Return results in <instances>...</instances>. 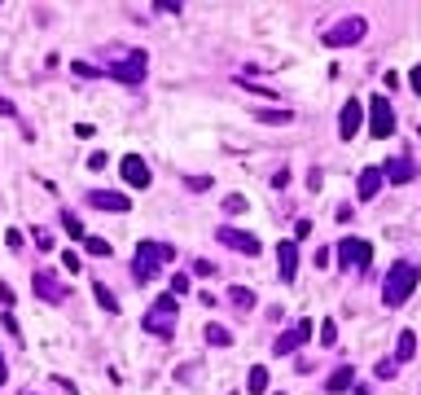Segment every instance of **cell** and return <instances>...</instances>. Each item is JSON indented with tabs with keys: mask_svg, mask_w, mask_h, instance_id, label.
I'll return each mask as SVG.
<instances>
[{
	"mask_svg": "<svg viewBox=\"0 0 421 395\" xmlns=\"http://www.w3.org/2000/svg\"><path fill=\"white\" fill-rule=\"evenodd\" d=\"M0 114H5V119H14L18 110H14V101H9V97H0Z\"/></svg>",
	"mask_w": 421,
	"mask_h": 395,
	"instance_id": "35",
	"label": "cell"
},
{
	"mask_svg": "<svg viewBox=\"0 0 421 395\" xmlns=\"http://www.w3.org/2000/svg\"><path fill=\"white\" fill-rule=\"evenodd\" d=\"M276 272H281V281H294V272H298V246L294 242L276 246Z\"/></svg>",
	"mask_w": 421,
	"mask_h": 395,
	"instance_id": "13",
	"label": "cell"
},
{
	"mask_svg": "<svg viewBox=\"0 0 421 395\" xmlns=\"http://www.w3.org/2000/svg\"><path fill=\"white\" fill-rule=\"evenodd\" d=\"M338 263L347 272H351V268H369V263H373V246L364 242V237H342V242H338Z\"/></svg>",
	"mask_w": 421,
	"mask_h": 395,
	"instance_id": "4",
	"label": "cell"
},
{
	"mask_svg": "<svg viewBox=\"0 0 421 395\" xmlns=\"http://www.w3.org/2000/svg\"><path fill=\"white\" fill-rule=\"evenodd\" d=\"M22 395H35V391H22Z\"/></svg>",
	"mask_w": 421,
	"mask_h": 395,
	"instance_id": "38",
	"label": "cell"
},
{
	"mask_svg": "<svg viewBox=\"0 0 421 395\" xmlns=\"http://www.w3.org/2000/svg\"><path fill=\"white\" fill-rule=\"evenodd\" d=\"M378 378H395V361H378Z\"/></svg>",
	"mask_w": 421,
	"mask_h": 395,
	"instance_id": "34",
	"label": "cell"
},
{
	"mask_svg": "<svg viewBox=\"0 0 421 395\" xmlns=\"http://www.w3.org/2000/svg\"><path fill=\"white\" fill-rule=\"evenodd\" d=\"M88 202L97 211H114V215H123V211H132V202L123 198V194H88Z\"/></svg>",
	"mask_w": 421,
	"mask_h": 395,
	"instance_id": "15",
	"label": "cell"
},
{
	"mask_svg": "<svg viewBox=\"0 0 421 395\" xmlns=\"http://www.w3.org/2000/svg\"><path fill=\"white\" fill-rule=\"evenodd\" d=\"M391 132H395V110H391V101H387V97H373V101H369V136L387 141Z\"/></svg>",
	"mask_w": 421,
	"mask_h": 395,
	"instance_id": "6",
	"label": "cell"
},
{
	"mask_svg": "<svg viewBox=\"0 0 421 395\" xmlns=\"http://www.w3.org/2000/svg\"><path fill=\"white\" fill-rule=\"evenodd\" d=\"M255 119H259V123H290V110H255Z\"/></svg>",
	"mask_w": 421,
	"mask_h": 395,
	"instance_id": "23",
	"label": "cell"
},
{
	"mask_svg": "<svg viewBox=\"0 0 421 395\" xmlns=\"http://www.w3.org/2000/svg\"><path fill=\"white\" fill-rule=\"evenodd\" d=\"M207 343H211V347H228V343H233V334H228L224 325H215V321H211V325H207Z\"/></svg>",
	"mask_w": 421,
	"mask_h": 395,
	"instance_id": "21",
	"label": "cell"
},
{
	"mask_svg": "<svg viewBox=\"0 0 421 395\" xmlns=\"http://www.w3.org/2000/svg\"><path fill=\"white\" fill-rule=\"evenodd\" d=\"M105 75H110V79H123V83H141V79H145V53H141V49L127 53L119 66H105Z\"/></svg>",
	"mask_w": 421,
	"mask_h": 395,
	"instance_id": "7",
	"label": "cell"
},
{
	"mask_svg": "<svg viewBox=\"0 0 421 395\" xmlns=\"http://www.w3.org/2000/svg\"><path fill=\"white\" fill-rule=\"evenodd\" d=\"M378 189H382V167H364L360 172V198H378Z\"/></svg>",
	"mask_w": 421,
	"mask_h": 395,
	"instance_id": "16",
	"label": "cell"
},
{
	"mask_svg": "<svg viewBox=\"0 0 421 395\" xmlns=\"http://www.w3.org/2000/svg\"><path fill=\"white\" fill-rule=\"evenodd\" d=\"M360 123H364V105H360V101H347V105H342V114H338V132H342V141H351L356 132H360Z\"/></svg>",
	"mask_w": 421,
	"mask_h": 395,
	"instance_id": "12",
	"label": "cell"
},
{
	"mask_svg": "<svg viewBox=\"0 0 421 395\" xmlns=\"http://www.w3.org/2000/svg\"><path fill=\"white\" fill-rule=\"evenodd\" d=\"M176 312H180V298H176V294L154 298L150 312L141 316V330L154 334V338H172V334H176Z\"/></svg>",
	"mask_w": 421,
	"mask_h": 395,
	"instance_id": "2",
	"label": "cell"
},
{
	"mask_svg": "<svg viewBox=\"0 0 421 395\" xmlns=\"http://www.w3.org/2000/svg\"><path fill=\"white\" fill-rule=\"evenodd\" d=\"M325 387H329L333 395H338V391H351V387H356V369H351V365H342L338 374H333L329 382H325Z\"/></svg>",
	"mask_w": 421,
	"mask_h": 395,
	"instance_id": "17",
	"label": "cell"
},
{
	"mask_svg": "<svg viewBox=\"0 0 421 395\" xmlns=\"http://www.w3.org/2000/svg\"><path fill=\"white\" fill-rule=\"evenodd\" d=\"M417 277H421V272L413 268V263H395V268L387 272V281H382V303H387V307H400L404 298L417 290Z\"/></svg>",
	"mask_w": 421,
	"mask_h": 395,
	"instance_id": "3",
	"label": "cell"
},
{
	"mask_svg": "<svg viewBox=\"0 0 421 395\" xmlns=\"http://www.w3.org/2000/svg\"><path fill=\"white\" fill-rule=\"evenodd\" d=\"M408 83H413V92H421V66L413 70V75H408Z\"/></svg>",
	"mask_w": 421,
	"mask_h": 395,
	"instance_id": "36",
	"label": "cell"
},
{
	"mask_svg": "<svg viewBox=\"0 0 421 395\" xmlns=\"http://www.w3.org/2000/svg\"><path fill=\"white\" fill-rule=\"evenodd\" d=\"M5 374H9V369H5V356H0V382H5Z\"/></svg>",
	"mask_w": 421,
	"mask_h": 395,
	"instance_id": "37",
	"label": "cell"
},
{
	"mask_svg": "<svg viewBox=\"0 0 421 395\" xmlns=\"http://www.w3.org/2000/svg\"><path fill=\"white\" fill-rule=\"evenodd\" d=\"M92 294H97V303L105 307V312H119V298H114L110 290H105V285H101V281H97V285H92Z\"/></svg>",
	"mask_w": 421,
	"mask_h": 395,
	"instance_id": "22",
	"label": "cell"
},
{
	"mask_svg": "<svg viewBox=\"0 0 421 395\" xmlns=\"http://www.w3.org/2000/svg\"><path fill=\"white\" fill-rule=\"evenodd\" d=\"M246 391H250V395H263V391H268V369H263V365H255V369H250Z\"/></svg>",
	"mask_w": 421,
	"mask_h": 395,
	"instance_id": "20",
	"label": "cell"
},
{
	"mask_svg": "<svg viewBox=\"0 0 421 395\" xmlns=\"http://www.w3.org/2000/svg\"><path fill=\"white\" fill-rule=\"evenodd\" d=\"M281 395H285V391H281Z\"/></svg>",
	"mask_w": 421,
	"mask_h": 395,
	"instance_id": "39",
	"label": "cell"
},
{
	"mask_svg": "<svg viewBox=\"0 0 421 395\" xmlns=\"http://www.w3.org/2000/svg\"><path fill=\"white\" fill-rule=\"evenodd\" d=\"M224 211H228V215H242V211H246V198H242V194H228V198H224Z\"/></svg>",
	"mask_w": 421,
	"mask_h": 395,
	"instance_id": "25",
	"label": "cell"
},
{
	"mask_svg": "<svg viewBox=\"0 0 421 395\" xmlns=\"http://www.w3.org/2000/svg\"><path fill=\"white\" fill-rule=\"evenodd\" d=\"M320 343H325V347L338 343V325H333V321H325V325H320Z\"/></svg>",
	"mask_w": 421,
	"mask_h": 395,
	"instance_id": "26",
	"label": "cell"
},
{
	"mask_svg": "<svg viewBox=\"0 0 421 395\" xmlns=\"http://www.w3.org/2000/svg\"><path fill=\"white\" fill-rule=\"evenodd\" d=\"M62 224L70 229V237H79V233H83V229H79V220H75V215H70V211H62Z\"/></svg>",
	"mask_w": 421,
	"mask_h": 395,
	"instance_id": "32",
	"label": "cell"
},
{
	"mask_svg": "<svg viewBox=\"0 0 421 395\" xmlns=\"http://www.w3.org/2000/svg\"><path fill=\"white\" fill-rule=\"evenodd\" d=\"M311 338V321H298L294 330H285V334H276V343H272V352L276 356H290L298 343H307Z\"/></svg>",
	"mask_w": 421,
	"mask_h": 395,
	"instance_id": "9",
	"label": "cell"
},
{
	"mask_svg": "<svg viewBox=\"0 0 421 395\" xmlns=\"http://www.w3.org/2000/svg\"><path fill=\"white\" fill-rule=\"evenodd\" d=\"M83 246H88V255H110V242H105V237H83Z\"/></svg>",
	"mask_w": 421,
	"mask_h": 395,
	"instance_id": "24",
	"label": "cell"
},
{
	"mask_svg": "<svg viewBox=\"0 0 421 395\" xmlns=\"http://www.w3.org/2000/svg\"><path fill=\"white\" fill-rule=\"evenodd\" d=\"M417 176V167H413V159H391L387 167H382V181H395V185H408Z\"/></svg>",
	"mask_w": 421,
	"mask_h": 395,
	"instance_id": "14",
	"label": "cell"
},
{
	"mask_svg": "<svg viewBox=\"0 0 421 395\" xmlns=\"http://www.w3.org/2000/svg\"><path fill=\"white\" fill-rule=\"evenodd\" d=\"M185 185L194 189V194H202V189H211V176H185Z\"/></svg>",
	"mask_w": 421,
	"mask_h": 395,
	"instance_id": "27",
	"label": "cell"
},
{
	"mask_svg": "<svg viewBox=\"0 0 421 395\" xmlns=\"http://www.w3.org/2000/svg\"><path fill=\"white\" fill-rule=\"evenodd\" d=\"M123 181L132 185V189H150V167H145V159H141V154H127L123 159Z\"/></svg>",
	"mask_w": 421,
	"mask_h": 395,
	"instance_id": "10",
	"label": "cell"
},
{
	"mask_svg": "<svg viewBox=\"0 0 421 395\" xmlns=\"http://www.w3.org/2000/svg\"><path fill=\"white\" fill-rule=\"evenodd\" d=\"M172 259H176V246H167V242H141L136 246V259H132V277H136V285L154 281V272H158L163 263H172Z\"/></svg>",
	"mask_w": 421,
	"mask_h": 395,
	"instance_id": "1",
	"label": "cell"
},
{
	"mask_svg": "<svg viewBox=\"0 0 421 395\" xmlns=\"http://www.w3.org/2000/svg\"><path fill=\"white\" fill-rule=\"evenodd\" d=\"M5 242H9V250H22V233H18V229H9V233H5Z\"/></svg>",
	"mask_w": 421,
	"mask_h": 395,
	"instance_id": "33",
	"label": "cell"
},
{
	"mask_svg": "<svg viewBox=\"0 0 421 395\" xmlns=\"http://www.w3.org/2000/svg\"><path fill=\"white\" fill-rule=\"evenodd\" d=\"M31 285H35V294H40L44 298V303H66V285L62 281H57V272H35V277H31Z\"/></svg>",
	"mask_w": 421,
	"mask_h": 395,
	"instance_id": "8",
	"label": "cell"
},
{
	"mask_svg": "<svg viewBox=\"0 0 421 395\" xmlns=\"http://www.w3.org/2000/svg\"><path fill=\"white\" fill-rule=\"evenodd\" d=\"M364 18H342V22H333L329 31H325V44H329V49H342V44H360L364 40Z\"/></svg>",
	"mask_w": 421,
	"mask_h": 395,
	"instance_id": "5",
	"label": "cell"
},
{
	"mask_svg": "<svg viewBox=\"0 0 421 395\" xmlns=\"http://www.w3.org/2000/svg\"><path fill=\"white\" fill-rule=\"evenodd\" d=\"M172 294H176V298L189 294V277H180V272H176V277H172Z\"/></svg>",
	"mask_w": 421,
	"mask_h": 395,
	"instance_id": "30",
	"label": "cell"
},
{
	"mask_svg": "<svg viewBox=\"0 0 421 395\" xmlns=\"http://www.w3.org/2000/svg\"><path fill=\"white\" fill-rule=\"evenodd\" d=\"M228 303L242 307V312H250V307H255V290H246V285H233V290H228Z\"/></svg>",
	"mask_w": 421,
	"mask_h": 395,
	"instance_id": "19",
	"label": "cell"
},
{
	"mask_svg": "<svg viewBox=\"0 0 421 395\" xmlns=\"http://www.w3.org/2000/svg\"><path fill=\"white\" fill-rule=\"evenodd\" d=\"M413 356H417V334L404 330L400 334V347H395V361H413Z\"/></svg>",
	"mask_w": 421,
	"mask_h": 395,
	"instance_id": "18",
	"label": "cell"
},
{
	"mask_svg": "<svg viewBox=\"0 0 421 395\" xmlns=\"http://www.w3.org/2000/svg\"><path fill=\"white\" fill-rule=\"evenodd\" d=\"M194 272H198V277H215V263H211V259H198Z\"/></svg>",
	"mask_w": 421,
	"mask_h": 395,
	"instance_id": "31",
	"label": "cell"
},
{
	"mask_svg": "<svg viewBox=\"0 0 421 395\" xmlns=\"http://www.w3.org/2000/svg\"><path fill=\"white\" fill-rule=\"evenodd\" d=\"M35 246H40V250H53V233H49V229H35Z\"/></svg>",
	"mask_w": 421,
	"mask_h": 395,
	"instance_id": "28",
	"label": "cell"
},
{
	"mask_svg": "<svg viewBox=\"0 0 421 395\" xmlns=\"http://www.w3.org/2000/svg\"><path fill=\"white\" fill-rule=\"evenodd\" d=\"M62 268L66 272H79V255H75V250H62Z\"/></svg>",
	"mask_w": 421,
	"mask_h": 395,
	"instance_id": "29",
	"label": "cell"
},
{
	"mask_svg": "<svg viewBox=\"0 0 421 395\" xmlns=\"http://www.w3.org/2000/svg\"><path fill=\"white\" fill-rule=\"evenodd\" d=\"M220 242L228 250H242V255H259V237L255 233H242V229H220Z\"/></svg>",
	"mask_w": 421,
	"mask_h": 395,
	"instance_id": "11",
	"label": "cell"
}]
</instances>
